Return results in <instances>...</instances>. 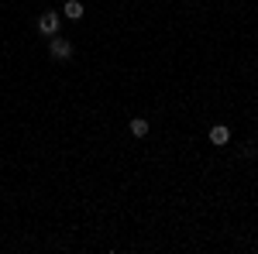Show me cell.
Segmentation results:
<instances>
[{"label":"cell","mask_w":258,"mask_h":254,"mask_svg":"<svg viewBox=\"0 0 258 254\" xmlns=\"http://www.w3.org/2000/svg\"><path fill=\"white\" fill-rule=\"evenodd\" d=\"M59 28H62V18L55 14V11H45V14L38 18V31H41V35H48V38L59 35Z\"/></svg>","instance_id":"7a4b0ae2"},{"label":"cell","mask_w":258,"mask_h":254,"mask_svg":"<svg viewBox=\"0 0 258 254\" xmlns=\"http://www.w3.org/2000/svg\"><path fill=\"white\" fill-rule=\"evenodd\" d=\"M210 141H214V144H227V141H231V131H227L224 124H217V127H210Z\"/></svg>","instance_id":"3957f363"},{"label":"cell","mask_w":258,"mask_h":254,"mask_svg":"<svg viewBox=\"0 0 258 254\" xmlns=\"http://www.w3.org/2000/svg\"><path fill=\"white\" fill-rule=\"evenodd\" d=\"M127 131H131V134H135V137H145V134H148V120L135 117V120H131V124H127Z\"/></svg>","instance_id":"5b68a950"},{"label":"cell","mask_w":258,"mask_h":254,"mask_svg":"<svg viewBox=\"0 0 258 254\" xmlns=\"http://www.w3.org/2000/svg\"><path fill=\"white\" fill-rule=\"evenodd\" d=\"M48 55H52V59H59V62L73 59V41H69V38H59V35H52V41H48Z\"/></svg>","instance_id":"6da1fadb"},{"label":"cell","mask_w":258,"mask_h":254,"mask_svg":"<svg viewBox=\"0 0 258 254\" xmlns=\"http://www.w3.org/2000/svg\"><path fill=\"white\" fill-rule=\"evenodd\" d=\"M62 11H66V18H69V21H80L83 18V4H80V0H66Z\"/></svg>","instance_id":"277c9868"}]
</instances>
